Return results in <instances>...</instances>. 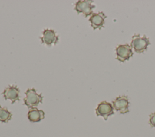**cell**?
<instances>
[{"instance_id": "2", "label": "cell", "mask_w": 155, "mask_h": 137, "mask_svg": "<svg viewBox=\"0 0 155 137\" xmlns=\"http://www.w3.org/2000/svg\"><path fill=\"white\" fill-rule=\"evenodd\" d=\"M25 97L24 98V104L28 108H35L40 103L42 102L43 97L37 93L34 88L28 89L25 92Z\"/></svg>"}, {"instance_id": "3", "label": "cell", "mask_w": 155, "mask_h": 137, "mask_svg": "<svg viewBox=\"0 0 155 137\" xmlns=\"http://www.w3.org/2000/svg\"><path fill=\"white\" fill-rule=\"evenodd\" d=\"M116 59L120 62L127 61L133 55V49L128 44L119 45L116 48Z\"/></svg>"}, {"instance_id": "7", "label": "cell", "mask_w": 155, "mask_h": 137, "mask_svg": "<svg viewBox=\"0 0 155 137\" xmlns=\"http://www.w3.org/2000/svg\"><path fill=\"white\" fill-rule=\"evenodd\" d=\"M107 18L106 15L102 11L93 13L89 18V21L93 30H101L105 24V19Z\"/></svg>"}, {"instance_id": "9", "label": "cell", "mask_w": 155, "mask_h": 137, "mask_svg": "<svg viewBox=\"0 0 155 137\" xmlns=\"http://www.w3.org/2000/svg\"><path fill=\"white\" fill-rule=\"evenodd\" d=\"M41 39L42 43L50 46L53 44H56L58 43L59 37L54 30L45 29L43 31V35L41 37Z\"/></svg>"}, {"instance_id": "4", "label": "cell", "mask_w": 155, "mask_h": 137, "mask_svg": "<svg viewBox=\"0 0 155 137\" xmlns=\"http://www.w3.org/2000/svg\"><path fill=\"white\" fill-rule=\"evenodd\" d=\"M114 109L121 114H125L129 112V100L127 96L120 95L112 102Z\"/></svg>"}, {"instance_id": "8", "label": "cell", "mask_w": 155, "mask_h": 137, "mask_svg": "<svg viewBox=\"0 0 155 137\" xmlns=\"http://www.w3.org/2000/svg\"><path fill=\"white\" fill-rule=\"evenodd\" d=\"M19 89L16 86H8L2 93L5 100H10L12 104L19 100Z\"/></svg>"}, {"instance_id": "11", "label": "cell", "mask_w": 155, "mask_h": 137, "mask_svg": "<svg viewBox=\"0 0 155 137\" xmlns=\"http://www.w3.org/2000/svg\"><path fill=\"white\" fill-rule=\"evenodd\" d=\"M12 116V114L8 110L6 107H3L0 106V122L7 123Z\"/></svg>"}, {"instance_id": "1", "label": "cell", "mask_w": 155, "mask_h": 137, "mask_svg": "<svg viewBox=\"0 0 155 137\" xmlns=\"http://www.w3.org/2000/svg\"><path fill=\"white\" fill-rule=\"evenodd\" d=\"M150 44V40L145 35L141 36L140 34H134L132 36L130 46L136 53H142L147 50Z\"/></svg>"}, {"instance_id": "5", "label": "cell", "mask_w": 155, "mask_h": 137, "mask_svg": "<svg viewBox=\"0 0 155 137\" xmlns=\"http://www.w3.org/2000/svg\"><path fill=\"white\" fill-rule=\"evenodd\" d=\"M96 114L97 116L103 117L104 120H107L108 118L114 114V108L113 105L107 101L101 102L96 109Z\"/></svg>"}, {"instance_id": "12", "label": "cell", "mask_w": 155, "mask_h": 137, "mask_svg": "<svg viewBox=\"0 0 155 137\" xmlns=\"http://www.w3.org/2000/svg\"><path fill=\"white\" fill-rule=\"evenodd\" d=\"M149 124L151 127L155 128V112L152 113L149 116Z\"/></svg>"}, {"instance_id": "10", "label": "cell", "mask_w": 155, "mask_h": 137, "mask_svg": "<svg viewBox=\"0 0 155 137\" xmlns=\"http://www.w3.org/2000/svg\"><path fill=\"white\" fill-rule=\"evenodd\" d=\"M45 117V113L37 108H31L28 112V119L31 122H39Z\"/></svg>"}, {"instance_id": "6", "label": "cell", "mask_w": 155, "mask_h": 137, "mask_svg": "<svg viewBox=\"0 0 155 137\" xmlns=\"http://www.w3.org/2000/svg\"><path fill=\"white\" fill-rule=\"evenodd\" d=\"M91 2V1H78L75 4L74 9L78 14L82 13L85 18L91 16L93 13V10L95 8Z\"/></svg>"}]
</instances>
